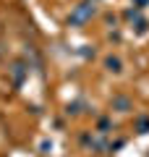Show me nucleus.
<instances>
[{"instance_id":"obj_6","label":"nucleus","mask_w":149,"mask_h":157,"mask_svg":"<svg viewBox=\"0 0 149 157\" xmlns=\"http://www.w3.org/2000/svg\"><path fill=\"white\" fill-rule=\"evenodd\" d=\"M149 128V118H139V134H147Z\"/></svg>"},{"instance_id":"obj_4","label":"nucleus","mask_w":149,"mask_h":157,"mask_svg":"<svg viewBox=\"0 0 149 157\" xmlns=\"http://www.w3.org/2000/svg\"><path fill=\"white\" fill-rule=\"evenodd\" d=\"M29 73V68H24V63H16L13 66V76H16V84H21V78Z\"/></svg>"},{"instance_id":"obj_7","label":"nucleus","mask_w":149,"mask_h":157,"mask_svg":"<svg viewBox=\"0 0 149 157\" xmlns=\"http://www.w3.org/2000/svg\"><path fill=\"white\" fill-rule=\"evenodd\" d=\"M133 3H136V8H144V6L149 3V0H133Z\"/></svg>"},{"instance_id":"obj_5","label":"nucleus","mask_w":149,"mask_h":157,"mask_svg":"<svg viewBox=\"0 0 149 157\" xmlns=\"http://www.w3.org/2000/svg\"><path fill=\"white\" fill-rule=\"evenodd\" d=\"M97 128H99V134H110V131H113V121H110V118H99Z\"/></svg>"},{"instance_id":"obj_1","label":"nucleus","mask_w":149,"mask_h":157,"mask_svg":"<svg viewBox=\"0 0 149 157\" xmlns=\"http://www.w3.org/2000/svg\"><path fill=\"white\" fill-rule=\"evenodd\" d=\"M94 13H97V8H94V3H81V6H76V11L71 13V16H68V26H84V24L89 21V18L94 16Z\"/></svg>"},{"instance_id":"obj_2","label":"nucleus","mask_w":149,"mask_h":157,"mask_svg":"<svg viewBox=\"0 0 149 157\" xmlns=\"http://www.w3.org/2000/svg\"><path fill=\"white\" fill-rule=\"evenodd\" d=\"M110 105H113V110H118V113H131L133 110V102L128 100V97H123V94H115Z\"/></svg>"},{"instance_id":"obj_3","label":"nucleus","mask_w":149,"mask_h":157,"mask_svg":"<svg viewBox=\"0 0 149 157\" xmlns=\"http://www.w3.org/2000/svg\"><path fill=\"white\" fill-rule=\"evenodd\" d=\"M105 68H107L110 73H123V60H120L118 55H107V58H105Z\"/></svg>"}]
</instances>
